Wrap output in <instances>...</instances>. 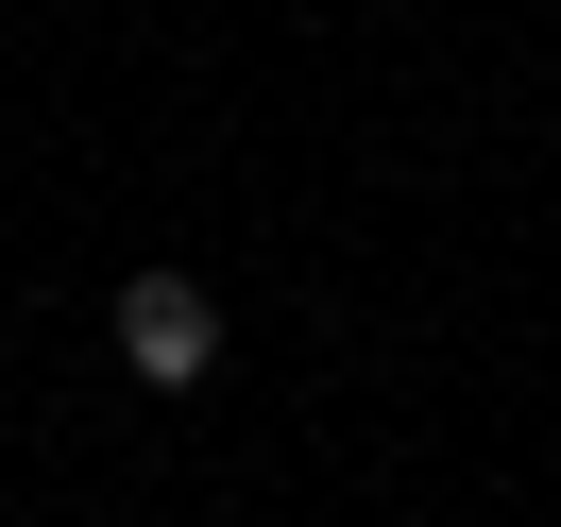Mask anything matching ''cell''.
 Wrapping results in <instances>:
<instances>
[{
	"label": "cell",
	"mask_w": 561,
	"mask_h": 527,
	"mask_svg": "<svg viewBox=\"0 0 561 527\" xmlns=\"http://www.w3.org/2000/svg\"><path fill=\"white\" fill-rule=\"evenodd\" d=\"M221 357V289L205 273H119V375L137 391H205Z\"/></svg>",
	"instance_id": "1"
}]
</instances>
